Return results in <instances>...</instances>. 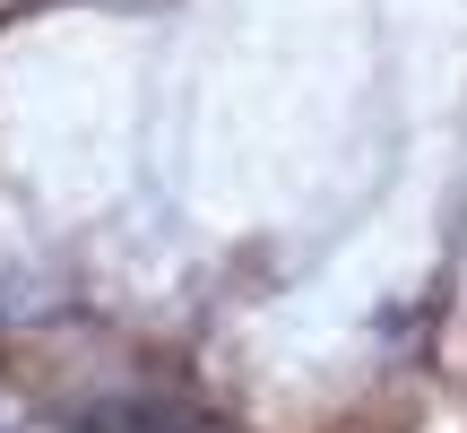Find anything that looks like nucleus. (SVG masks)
I'll return each mask as SVG.
<instances>
[{
    "label": "nucleus",
    "mask_w": 467,
    "mask_h": 433,
    "mask_svg": "<svg viewBox=\"0 0 467 433\" xmlns=\"http://www.w3.org/2000/svg\"><path fill=\"white\" fill-rule=\"evenodd\" d=\"M78 433H208V425L173 399H104V407H78Z\"/></svg>",
    "instance_id": "nucleus-1"
}]
</instances>
